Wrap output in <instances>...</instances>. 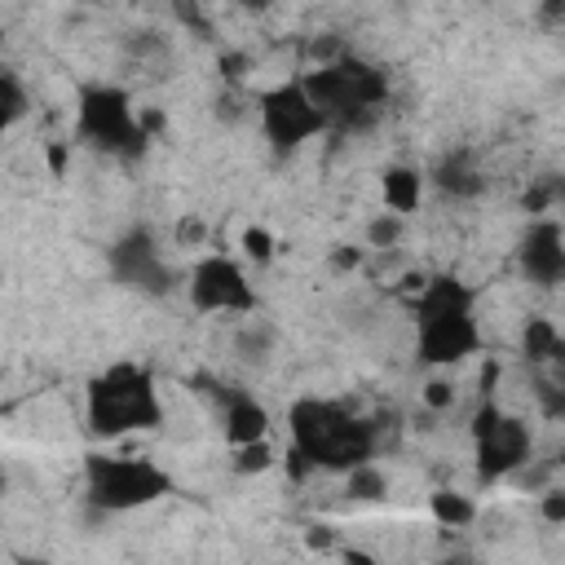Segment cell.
<instances>
[{
    "label": "cell",
    "instance_id": "15",
    "mask_svg": "<svg viewBox=\"0 0 565 565\" xmlns=\"http://www.w3.org/2000/svg\"><path fill=\"white\" fill-rule=\"evenodd\" d=\"M556 349H561V331L547 318H525V327H521V353H525V362L547 366Z\"/></svg>",
    "mask_w": 565,
    "mask_h": 565
},
{
    "label": "cell",
    "instance_id": "16",
    "mask_svg": "<svg viewBox=\"0 0 565 565\" xmlns=\"http://www.w3.org/2000/svg\"><path fill=\"white\" fill-rule=\"evenodd\" d=\"M428 508H433V516H437L441 525H450V530H468V525L477 521V499H472V494H459V490H437V494L428 499Z\"/></svg>",
    "mask_w": 565,
    "mask_h": 565
},
{
    "label": "cell",
    "instance_id": "10",
    "mask_svg": "<svg viewBox=\"0 0 565 565\" xmlns=\"http://www.w3.org/2000/svg\"><path fill=\"white\" fill-rule=\"evenodd\" d=\"M185 287H190V305L199 313H238V318L256 313V287L247 282V274L234 256H203L190 269Z\"/></svg>",
    "mask_w": 565,
    "mask_h": 565
},
{
    "label": "cell",
    "instance_id": "24",
    "mask_svg": "<svg viewBox=\"0 0 565 565\" xmlns=\"http://www.w3.org/2000/svg\"><path fill=\"white\" fill-rule=\"evenodd\" d=\"M539 512H543V521L565 525V490H547V494H543V503H539Z\"/></svg>",
    "mask_w": 565,
    "mask_h": 565
},
{
    "label": "cell",
    "instance_id": "22",
    "mask_svg": "<svg viewBox=\"0 0 565 565\" xmlns=\"http://www.w3.org/2000/svg\"><path fill=\"white\" fill-rule=\"evenodd\" d=\"M534 397H539V406H543L547 419H565V384L539 380V384H534Z\"/></svg>",
    "mask_w": 565,
    "mask_h": 565
},
{
    "label": "cell",
    "instance_id": "8",
    "mask_svg": "<svg viewBox=\"0 0 565 565\" xmlns=\"http://www.w3.org/2000/svg\"><path fill=\"white\" fill-rule=\"evenodd\" d=\"M472 450H477V477L499 481L530 459L534 433L521 415L503 411L499 402H481L472 415Z\"/></svg>",
    "mask_w": 565,
    "mask_h": 565
},
{
    "label": "cell",
    "instance_id": "7",
    "mask_svg": "<svg viewBox=\"0 0 565 565\" xmlns=\"http://www.w3.org/2000/svg\"><path fill=\"white\" fill-rule=\"evenodd\" d=\"M256 110H260V132H265V141L278 154H291V150H300L305 141H313L318 132L331 128L327 115L313 106V97H309V88H305L300 75L265 88L256 97Z\"/></svg>",
    "mask_w": 565,
    "mask_h": 565
},
{
    "label": "cell",
    "instance_id": "1",
    "mask_svg": "<svg viewBox=\"0 0 565 565\" xmlns=\"http://www.w3.org/2000/svg\"><path fill=\"white\" fill-rule=\"evenodd\" d=\"M291 450L313 463V472H353L375 455V428L331 397H296L287 411Z\"/></svg>",
    "mask_w": 565,
    "mask_h": 565
},
{
    "label": "cell",
    "instance_id": "14",
    "mask_svg": "<svg viewBox=\"0 0 565 565\" xmlns=\"http://www.w3.org/2000/svg\"><path fill=\"white\" fill-rule=\"evenodd\" d=\"M424 172L419 168H411V163H393V168H384V177H380V194H384V212H397V216H411L415 207H419V199H424Z\"/></svg>",
    "mask_w": 565,
    "mask_h": 565
},
{
    "label": "cell",
    "instance_id": "28",
    "mask_svg": "<svg viewBox=\"0 0 565 565\" xmlns=\"http://www.w3.org/2000/svg\"><path fill=\"white\" fill-rule=\"evenodd\" d=\"M547 366H552V375H547V380H556V384H565V340H561V349L552 353V362H547Z\"/></svg>",
    "mask_w": 565,
    "mask_h": 565
},
{
    "label": "cell",
    "instance_id": "9",
    "mask_svg": "<svg viewBox=\"0 0 565 565\" xmlns=\"http://www.w3.org/2000/svg\"><path fill=\"white\" fill-rule=\"evenodd\" d=\"M106 265H110V278L128 291H141V296H168L177 274L168 269L154 234L146 225H132L128 234H119L110 247H106Z\"/></svg>",
    "mask_w": 565,
    "mask_h": 565
},
{
    "label": "cell",
    "instance_id": "26",
    "mask_svg": "<svg viewBox=\"0 0 565 565\" xmlns=\"http://www.w3.org/2000/svg\"><path fill=\"white\" fill-rule=\"evenodd\" d=\"M424 402H428V406H446V402H450V384H446V380H433V384L424 388Z\"/></svg>",
    "mask_w": 565,
    "mask_h": 565
},
{
    "label": "cell",
    "instance_id": "25",
    "mask_svg": "<svg viewBox=\"0 0 565 565\" xmlns=\"http://www.w3.org/2000/svg\"><path fill=\"white\" fill-rule=\"evenodd\" d=\"M305 547L327 552V547H331V530H327V525H309V530H305Z\"/></svg>",
    "mask_w": 565,
    "mask_h": 565
},
{
    "label": "cell",
    "instance_id": "18",
    "mask_svg": "<svg viewBox=\"0 0 565 565\" xmlns=\"http://www.w3.org/2000/svg\"><path fill=\"white\" fill-rule=\"evenodd\" d=\"M274 327L269 322H260V318H243V327H238V335H234V349L243 353V358H252V362H265V353H274Z\"/></svg>",
    "mask_w": 565,
    "mask_h": 565
},
{
    "label": "cell",
    "instance_id": "19",
    "mask_svg": "<svg viewBox=\"0 0 565 565\" xmlns=\"http://www.w3.org/2000/svg\"><path fill=\"white\" fill-rule=\"evenodd\" d=\"M384 490H388V477L375 463H362V468L344 472V494L358 499V503H375V499H384Z\"/></svg>",
    "mask_w": 565,
    "mask_h": 565
},
{
    "label": "cell",
    "instance_id": "29",
    "mask_svg": "<svg viewBox=\"0 0 565 565\" xmlns=\"http://www.w3.org/2000/svg\"><path fill=\"white\" fill-rule=\"evenodd\" d=\"M49 168H53V172H62V168H66V146H62V141H57V146H49Z\"/></svg>",
    "mask_w": 565,
    "mask_h": 565
},
{
    "label": "cell",
    "instance_id": "23",
    "mask_svg": "<svg viewBox=\"0 0 565 565\" xmlns=\"http://www.w3.org/2000/svg\"><path fill=\"white\" fill-rule=\"evenodd\" d=\"M243 252H247V260L265 265V260L274 256V234L260 230V225H247V230H243Z\"/></svg>",
    "mask_w": 565,
    "mask_h": 565
},
{
    "label": "cell",
    "instance_id": "4",
    "mask_svg": "<svg viewBox=\"0 0 565 565\" xmlns=\"http://www.w3.org/2000/svg\"><path fill=\"white\" fill-rule=\"evenodd\" d=\"M300 79H305L313 106L327 115V124L344 128V132L366 128L380 115V106L388 102V75L358 53H340L331 62H318Z\"/></svg>",
    "mask_w": 565,
    "mask_h": 565
},
{
    "label": "cell",
    "instance_id": "13",
    "mask_svg": "<svg viewBox=\"0 0 565 565\" xmlns=\"http://www.w3.org/2000/svg\"><path fill=\"white\" fill-rule=\"evenodd\" d=\"M428 185L441 190L446 199H477L486 190V177L477 168V154L472 150H446L433 168H428Z\"/></svg>",
    "mask_w": 565,
    "mask_h": 565
},
{
    "label": "cell",
    "instance_id": "30",
    "mask_svg": "<svg viewBox=\"0 0 565 565\" xmlns=\"http://www.w3.org/2000/svg\"><path fill=\"white\" fill-rule=\"evenodd\" d=\"M344 565H375V556H366L362 547H344Z\"/></svg>",
    "mask_w": 565,
    "mask_h": 565
},
{
    "label": "cell",
    "instance_id": "5",
    "mask_svg": "<svg viewBox=\"0 0 565 565\" xmlns=\"http://www.w3.org/2000/svg\"><path fill=\"white\" fill-rule=\"evenodd\" d=\"M75 141L115 154V159H137L150 141L141 115L132 110L128 88L119 84H84L75 97Z\"/></svg>",
    "mask_w": 565,
    "mask_h": 565
},
{
    "label": "cell",
    "instance_id": "2",
    "mask_svg": "<svg viewBox=\"0 0 565 565\" xmlns=\"http://www.w3.org/2000/svg\"><path fill=\"white\" fill-rule=\"evenodd\" d=\"M481 349L477 296L455 274H437L415 300V353L428 366H455Z\"/></svg>",
    "mask_w": 565,
    "mask_h": 565
},
{
    "label": "cell",
    "instance_id": "11",
    "mask_svg": "<svg viewBox=\"0 0 565 565\" xmlns=\"http://www.w3.org/2000/svg\"><path fill=\"white\" fill-rule=\"evenodd\" d=\"M516 265L534 287H565V230L547 216L530 221L516 243Z\"/></svg>",
    "mask_w": 565,
    "mask_h": 565
},
{
    "label": "cell",
    "instance_id": "20",
    "mask_svg": "<svg viewBox=\"0 0 565 565\" xmlns=\"http://www.w3.org/2000/svg\"><path fill=\"white\" fill-rule=\"evenodd\" d=\"M238 477H260L274 468V446L269 441H256V446H238L234 450V463H230Z\"/></svg>",
    "mask_w": 565,
    "mask_h": 565
},
{
    "label": "cell",
    "instance_id": "6",
    "mask_svg": "<svg viewBox=\"0 0 565 565\" xmlns=\"http://www.w3.org/2000/svg\"><path fill=\"white\" fill-rule=\"evenodd\" d=\"M84 490L97 512H132V508H150L163 494H172V477L168 468L141 455H88Z\"/></svg>",
    "mask_w": 565,
    "mask_h": 565
},
{
    "label": "cell",
    "instance_id": "17",
    "mask_svg": "<svg viewBox=\"0 0 565 565\" xmlns=\"http://www.w3.org/2000/svg\"><path fill=\"white\" fill-rule=\"evenodd\" d=\"M26 110H31V93H26L22 75L13 66H0V119H4V128H13Z\"/></svg>",
    "mask_w": 565,
    "mask_h": 565
},
{
    "label": "cell",
    "instance_id": "21",
    "mask_svg": "<svg viewBox=\"0 0 565 565\" xmlns=\"http://www.w3.org/2000/svg\"><path fill=\"white\" fill-rule=\"evenodd\" d=\"M402 230H406V216L380 212V216H371V225H366V243H371V247H397Z\"/></svg>",
    "mask_w": 565,
    "mask_h": 565
},
{
    "label": "cell",
    "instance_id": "12",
    "mask_svg": "<svg viewBox=\"0 0 565 565\" xmlns=\"http://www.w3.org/2000/svg\"><path fill=\"white\" fill-rule=\"evenodd\" d=\"M207 393L221 402V415H225V441H230L234 450H238V446L269 441V411H265L247 388H230V384L212 380Z\"/></svg>",
    "mask_w": 565,
    "mask_h": 565
},
{
    "label": "cell",
    "instance_id": "31",
    "mask_svg": "<svg viewBox=\"0 0 565 565\" xmlns=\"http://www.w3.org/2000/svg\"><path fill=\"white\" fill-rule=\"evenodd\" d=\"M539 18H543V22H565V4H543Z\"/></svg>",
    "mask_w": 565,
    "mask_h": 565
},
{
    "label": "cell",
    "instance_id": "3",
    "mask_svg": "<svg viewBox=\"0 0 565 565\" xmlns=\"http://www.w3.org/2000/svg\"><path fill=\"white\" fill-rule=\"evenodd\" d=\"M88 428L97 437H128V433H150L163 424V397L154 388V375L137 362H110L88 380L84 393Z\"/></svg>",
    "mask_w": 565,
    "mask_h": 565
},
{
    "label": "cell",
    "instance_id": "27",
    "mask_svg": "<svg viewBox=\"0 0 565 565\" xmlns=\"http://www.w3.org/2000/svg\"><path fill=\"white\" fill-rule=\"evenodd\" d=\"M331 265H335V269H358V265H362V252H349V247H344V252L331 256Z\"/></svg>",
    "mask_w": 565,
    "mask_h": 565
}]
</instances>
